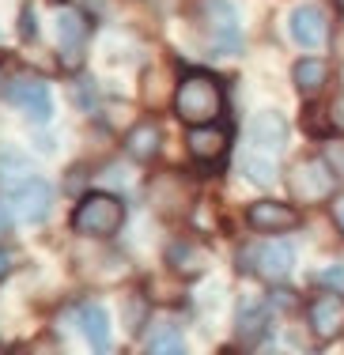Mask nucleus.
I'll return each instance as SVG.
<instances>
[{"mask_svg": "<svg viewBox=\"0 0 344 355\" xmlns=\"http://www.w3.org/2000/svg\"><path fill=\"white\" fill-rule=\"evenodd\" d=\"M223 110H227V95H223L220 76H212L205 69H193L178 80V87H174V114H178V121H186L189 129H197V125H216Z\"/></svg>", "mask_w": 344, "mask_h": 355, "instance_id": "obj_1", "label": "nucleus"}, {"mask_svg": "<svg viewBox=\"0 0 344 355\" xmlns=\"http://www.w3.org/2000/svg\"><path fill=\"white\" fill-rule=\"evenodd\" d=\"M125 200L117 193H106V189H91L76 200L69 216V227L80 234V239H95V242H110L117 231L125 227Z\"/></svg>", "mask_w": 344, "mask_h": 355, "instance_id": "obj_2", "label": "nucleus"}, {"mask_svg": "<svg viewBox=\"0 0 344 355\" xmlns=\"http://www.w3.org/2000/svg\"><path fill=\"white\" fill-rule=\"evenodd\" d=\"M197 27L212 53H239L242 27L231 0H197Z\"/></svg>", "mask_w": 344, "mask_h": 355, "instance_id": "obj_3", "label": "nucleus"}, {"mask_svg": "<svg viewBox=\"0 0 344 355\" xmlns=\"http://www.w3.org/2000/svg\"><path fill=\"white\" fill-rule=\"evenodd\" d=\"M53 31H57V64H61V72L76 76L83 69V57H87L91 15L72 4H61L53 15Z\"/></svg>", "mask_w": 344, "mask_h": 355, "instance_id": "obj_4", "label": "nucleus"}, {"mask_svg": "<svg viewBox=\"0 0 344 355\" xmlns=\"http://www.w3.org/2000/svg\"><path fill=\"white\" fill-rule=\"evenodd\" d=\"M239 268L261 276L268 284H280L284 276H291V268H295V246L284 242V239L246 246V250H239Z\"/></svg>", "mask_w": 344, "mask_h": 355, "instance_id": "obj_5", "label": "nucleus"}, {"mask_svg": "<svg viewBox=\"0 0 344 355\" xmlns=\"http://www.w3.org/2000/svg\"><path fill=\"white\" fill-rule=\"evenodd\" d=\"M4 98L19 110L23 117H31V121H38V125H46L49 117H53V91H49V83L42 80V76H15L4 87Z\"/></svg>", "mask_w": 344, "mask_h": 355, "instance_id": "obj_6", "label": "nucleus"}, {"mask_svg": "<svg viewBox=\"0 0 344 355\" xmlns=\"http://www.w3.org/2000/svg\"><path fill=\"white\" fill-rule=\"evenodd\" d=\"M333 171L325 166V159H299L288 174V189L291 200H303V205H322L333 197Z\"/></svg>", "mask_w": 344, "mask_h": 355, "instance_id": "obj_7", "label": "nucleus"}, {"mask_svg": "<svg viewBox=\"0 0 344 355\" xmlns=\"http://www.w3.org/2000/svg\"><path fill=\"white\" fill-rule=\"evenodd\" d=\"M8 200H12V212L23 223H46L49 212H53V185L42 174H31L8 189Z\"/></svg>", "mask_w": 344, "mask_h": 355, "instance_id": "obj_8", "label": "nucleus"}, {"mask_svg": "<svg viewBox=\"0 0 344 355\" xmlns=\"http://www.w3.org/2000/svg\"><path fill=\"white\" fill-rule=\"evenodd\" d=\"M307 321H310V333L318 340H337L344 333V295L341 291H322L310 299L307 306Z\"/></svg>", "mask_w": 344, "mask_h": 355, "instance_id": "obj_9", "label": "nucleus"}, {"mask_svg": "<svg viewBox=\"0 0 344 355\" xmlns=\"http://www.w3.org/2000/svg\"><path fill=\"white\" fill-rule=\"evenodd\" d=\"M227 148H231V132L223 129L220 121L216 125H197V129H189V137H186L189 159L200 163V166H220L223 159H227Z\"/></svg>", "mask_w": 344, "mask_h": 355, "instance_id": "obj_10", "label": "nucleus"}, {"mask_svg": "<svg viewBox=\"0 0 344 355\" xmlns=\"http://www.w3.org/2000/svg\"><path fill=\"white\" fill-rule=\"evenodd\" d=\"M246 223L257 234H288L299 227V212L284 200H254L246 208Z\"/></svg>", "mask_w": 344, "mask_h": 355, "instance_id": "obj_11", "label": "nucleus"}, {"mask_svg": "<svg viewBox=\"0 0 344 355\" xmlns=\"http://www.w3.org/2000/svg\"><path fill=\"white\" fill-rule=\"evenodd\" d=\"M288 35L295 46L303 49H318L325 42V35H329V23H325V12L318 4H299L291 8L288 15Z\"/></svg>", "mask_w": 344, "mask_h": 355, "instance_id": "obj_12", "label": "nucleus"}, {"mask_svg": "<svg viewBox=\"0 0 344 355\" xmlns=\"http://www.w3.org/2000/svg\"><path fill=\"white\" fill-rule=\"evenodd\" d=\"M148 205H152L159 216L174 219V216L186 212V205H189V189L182 185V178H178V174H159L155 182L148 185Z\"/></svg>", "mask_w": 344, "mask_h": 355, "instance_id": "obj_13", "label": "nucleus"}, {"mask_svg": "<svg viewBox=\"0 0 344 355\" xmlns=\"http://www.w3.org/2000/svg\"><path fill=\"white\" fill-rule=\"evenodd\" d=\"M250 140H254V148L265 151V155H280V151L288 148V121H284V114H276V110L254 114V121H250Z\"/></svg>", "mask_w": 344, "mask_h": 355, "instance_id": "obj_14", "label": "nucleus"}, {"mask_svg": "<svg viewBox=\"0 0 344 355\" xmlns=\"http://www.w3.org/2000/svg\"><path fill=\"white\" fill-rule=\"evenodd\" d=\"M76 318H80V333H83V340L91 344V352L110 355V314H106L98 302H83L76 310Z\"/></svg>", "mask_w": 344, "mask_h": 355, "instance_id": "obj_15", "label": "nucleus"}, {"mask_svg": "<svg viewBox=\"0 0 344 355\" xmlns=\"http://www.w3.org/2000/svg\"><path fill=\"white\" fill-rule=\"evenodd\" d=\"M159 148H163V129H159L155 117H144V121H137L125 132V151H129V159H137V163H152L159 155Z\"/></svg>", "mask_w": 344, "mask_h": 355, "instance_id": "obj_16", "label": "nucleus"}, {"mask_svg": "<svg viewBox=\"0 0 344 355\" xmlns=\"http://www.w3.org/2000/svg\"><path fill=\"white\" fill-rule=\"evenodd\" d=\"M144 355H189L186 352V336H182V325L171 318H155L148 325V336H144Z\"/></svg>", "mask_w": 344, "mask_h": 355, "instance_id": "obj_17", "label": "nucleus"}, {"mask_svg": "<svg viewBox=\"0 0 344 355\" xmlns=\"http://www.w3.org/2000/svg\"><path fill=\"white\" fill-rule=\"evenodd\" d=\"M166 265L182 276H200L208 268V253L193 239H174L171 246H166Z\"/></svg>", "mask_w": 344, "mask_h": 355, "instance_id": "obj_18", "label": "nucleus"}, {"mask_svg": "<svg viewBox=\"0 0 344 355\" xmlns=\"http://www.w3.org/2000/svg\"><path fill=\"white\" fill-rule=\"evenodd\" d=\"M242 344H257L268 333V306L265 302H242L239 306V325H234Z\"/></svg>", "mask_w": 344, "mask_h": 355, "instance_id": "obj_19", "label": "nucleus"}, {"mask_svg": "<svg viewBox=\"0 0 344 355\" xmlns=\"http://www.w3.org/2000/svg\"><path fill=\"white\" fill-rule=\"evenodd\" d=\"M291 76H295V87L303 91V95H314V91L329 80V64H325L322 57H303V61L291 69Z\"/></svg>", "mask_w": 344, "mask_h": 355, "instance_id": "obj_20", "label": "nucleus"}, {"mask_svg": "<svg viewBox=\"0 0 344 355\" xmlns=\"http://www.w3.org/2000/svg\"><path fill=\"white\" fill-rule=\"evenodd\" d=\"M242 171L250 174V182H257V185H273V178H276V163H273V155H265V151H246L242 155Z\"/></svg>", "mask_w": 344, "mask_h": 355, "instance_id": "obj_21", "label": "nucleus"}, {"mask_svg": "<svg viewBox=\"0 0 344 355\" xmlns=\"http://www.w3.org/2000/svg\"><path fill=\"white\" fill-rule=\"evenodd\" d=\"M0 178L8 182V189H12L15 182H23V178H31L27 155H19V151H4V155H0Z\"/></svg>", "mask_w": 344, "mask_h": 355, "instance_id": "obj_22", "label": "nucleus"}, {"mask_svg": "<svg viewBox=\"0 0 344 355\" xmlns=\"http://www.w3.org/2000/svg\"><path fill=\"white\" fill-rule=\"evenodd\" d=\"M35 35H38L35 4H31V0H23V4H19V38H23V42H35Z\"/></svg>", "mask_w": 344, "mask_h": 355, "instance_id": "obj_23", "label": "nucleus"}, {"mask_svg": "<svg viewBox=\"0 0 344 355\" xmlns=\"http://www.w3.org/2000/svg\"><path fill=\"white\" fill-rule=\"evenodd\" d=\"M325 166L333 171V178H344V140H329V148H325Z\"/></svg>", "mask_w": 344, "mask_h": 355, "instance_id": "obj_24", "label": "nucleus"}, {"mask_svg": "<svg viewBox=\"0 0 344 355\" xmlns=\"http://www.w3.org/2000/svg\"><path fill=\"white\" fill-rule=\"evenodd\" d=\"M318 280L329 287V291H341V287H344V265H329V268H322V272H318Z\"/></svg>", "mask_w": 344, "mask_h": 355, "instance_id": "obj_25", "label": "nucleus"}, {"mask_svg": "<svg viewBox=\"0 0 344 355\" xmlns=\"http://www.w3.org/2000/svg\"><path fill=\"white\" fill-rule=\"evenodd\" d=\"M12 272H15V250L0 242V284H4V280H8V276H12Z\"/></svg>", "mask_w": 344, "mask_h": 355, "instance_id": "obj_26", "label": "nucleus"}, {"mask_svg": "<svg viewBox=\"0 0 344 355\" xmlns=\"http://www.w3.org/2000/svg\"><path fill=\"white\" fill-rule=\"evenodd\" d=\"M329 121H333V129H341V132H344V95H341V98H333V106H329Z\"/></svg>", "mask_w": 344, "mask_h": 355, "instance_id": "obj_27", "label": "nucleus"}, {"mask_svg": "<svg viewBox=\"0 0 344 355\" xmlns=\"http://www.w3.org/2000/svg\"><path fill=\"white\" fill-rule=\"evenodd\" d=\"M8 231H12V212H8V205L0 200V242L8 239Z\"/></svg>", "mask_w": 344, "mask_h": 355, "instance_id": "obj_28", "label": "nucleus"}, {"mask_svg": "<svg viewBox=\"0 0 344 355\" xmlns=\"http://www.w3.org/2000/svg\"><path fill=\"white\" fill-rule=\"evenodd\" d=\"M333 219H337V227H341V234H344V193L333 200Z\"/></svg>", "mask_w": 344, "mask_h": 355, "instance_id": "obj_29", "label": "nucleus"}, {"mask_svg": "<svg viewBox=\"0 0 344 355\" xmlns=\"http://www.w3.org/2000/svg\"><path fill=\"white\" fill-rule=\"evenodd\" d=\"M4 355H27V352H19V348H15V352H4Z\"/></svg>", "mask_w": 344, "mask_h": 355, "instance_id": "obj_30", "label": "nucleus"}, {"mask_svg": "<svg viewBox=\"0 0 344 355\" xmlns=\"http://www.w3.org/2000/svg\"><path fill=\"white\" fill-rule=\"evenodd\" d=\"M337 8H341V12H344V0H337Z\"/></svg>", "mask_w": 344, "mask_h": 355, "instance_id": "obj_31", "label": "nucleus"}]
</instances>
